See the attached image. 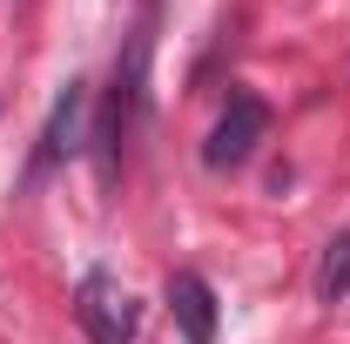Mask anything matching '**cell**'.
<instances>
[{
	"mask_svg": "<svg viewBox=\"0 0 350 344\" xmlns=\"http://www.w3.org/2000/svg\"><path fill=\"white\" fill-rule=\"evenodd\" d=\"M142 82H148V21L129 34V54L115 61V82L101 95V122H94V169H101V189H115V175H122L135 115H142Z\"/></svg>",
	"mask_w": 350,
	"mask_h": 344,
	"instance_id": "obj_1",
	"label": "cell"
},
{
	"mask_svg": "<svg viewBox=\"0 0 350 344\" xmlns=\"http://www.w3.org/2000/svg\"><path fill=\"white\" fill-rule=\"evenodd\" d=\"M262 142H269V101H262L256 88H236L229 108H222V122L209 129V142H202V162H209V169H243Z\"/></svg>",
	"mask_w": 350,
	"mask_h": 344,
	"instance_id": "obj_2",
	"label": "cell"
},
{
	"mask_svg": "<svg viewBox=\"0 0 350 344\" xmlns=\"http://www.w3.org/2000/svg\"><path fill=\"white\" fill-rule=\"evenodd\" d=\"M75 317H81L88 344H135V324H142L135 297L108 277V270H88V277H81V291H75Z\"/></svg>",
	"mask_w": 350,
	"mask_h": 344,
	"instance_id": "obj_3",
	"label": "cell"
},
{
	"mask_svg": "<svg viewBox=\"0 0 350 344\" xmlns=\"http://www.w3.org/2000/svg\"><path fill=\"white\" fill-rule=\"evenodd\" d=\"M81 115H88V82H68L61 95H54V108H47V129H41V149H34V182H41L68 149H75V135H81Z\"/></svg>",
	"mask_w": 350,
	"mask_h": 344,
	"instance_id": "obj_4",
	"label": "cell"
},
{
	"mask_svg": "<svg viewBox=\"0 0 350 344\" xmlns=\"http://www.w3.org/2000/svg\"><path fill=\"white\" fill-rule=\"evenodd\" d=\"M169 310H175V324H182L189 344H216V291L196 270H175L169 277Z\"/></svg>",
	"mask_w": 350,
	"mask_h": 344,
	"instance_id": "obj_5",
	"label": "cell"
},
{
	"mask_svg": "<svg viewBox=\"0 0 350 344\" xmlns=\"http://www.w3.org/2000/svg\"><path fill=\"white\" fill-rule=\"evenodd\" d=\"M317 297H323V304H344L350 297V230L330 236V250H323V263H317Z\"/></svg>",
	"mask_w": 350,
	"mask_h": 344,
	"instance_id": "obj_6",
	"label": "cell"
}]
</instances>
